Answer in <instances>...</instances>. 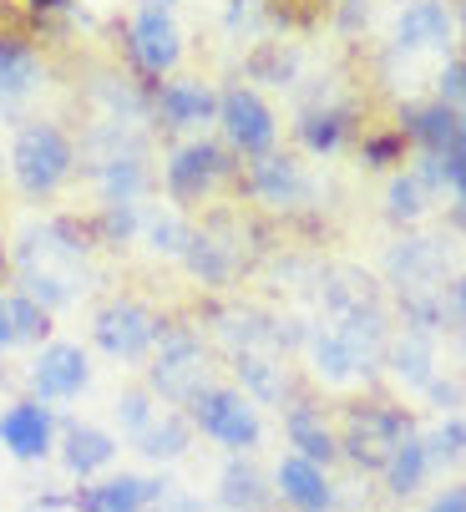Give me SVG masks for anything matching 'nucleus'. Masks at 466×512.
<instances>
[{
    "label": "nucleus",
    "instance_id": "obj_44",
    "mask_svg": "<svg viewBox=\"0 0 466 512\" xmlns=\"http://www.w3.org/2000/svg\"><path fill=\"white\" fill-rule=\"evenodd\" d=\"M0 274H6V244H0Z\"/></svg>",
    "mask_w": 466,
    "mask_h": 512
},
{
    "label": "nucleus",
    "instance_id": "obj_31",
    "mask_svg": "<svg viewBox=\"0 0 466 512\" xmlns=\"http://www.w3.org/2000/svg\"><path fill=\"white\" fill-rule=\"evenodd\" d=\"M421 442H426V462H466V421H446Z\"/></svg>",
    "mask_w": 466,
    "mask_h": 512
},
{
    "label": "nucleus",
    "instance_id": "obj_16",
    "mask_svg": "<svg viewBox=\"0 0 466 512\" xmlns=\"http://www.w3.org/2000/svg\"><path fill=\"white\" fill-rule=\"evenodd\" d=\"M279 487H284V497H289L299 512H330V502H335L325 472H320L315 462H304V457H284V462H279Z\"/></svg>",
    "mask_w": 466,
    "mask_h": 512
},
{
    "label": "nucleus",
    "instance_id": "obj_2",
    "mask_svg": "<svg viewBox=\"0 0 466 512\" xmlns=\"http://www.w3.org/2000/svg\"><path fill=\"white\" fill-rule=\"evenodd\" d=\"M152 386L173 406H193L208 391V355L203 340L188 330H163V350L152 360Z\"/></svg>",
    "mask_w": 466,
    "mask_h": 512
},
{
    "label": "nucleus",
    "instance_id": "obj_45",
    "mask_svg": "<svg viewBox=\"0 0 466 512\" xmlns=\"http://www.w3.org/2000/svg\"><path fill=\"white\" fill-rule=\"evenodd\" d=\"M461 153H466V122H461Z\"/></svg>",
    "mask_w": 466,
    "mask_h": 512
},
{
    "label": "nucleus",
    "instance_id": "obj_5",
    "mask_svg": "<svg viewBox=\"0 0 466 512\" xmlns=\"http://www.w3.org/2000/svg\"><path fill=\"white\" fill-rule=\"evenodd\" d=\"M97 345L117 360H137L152 340H158V320H152L137 300H112L107 310H97V325H92Z\"/></svg>",
    "mask_w": 466,
    "mask_h": 512
},
{
    "label": "nucleus",
    "instance_id": "obj_6",
    "mask_svg": "<svg viewBox=\"0 0 466 512\" xmlns=\"http://www.w3.org/2000/svg\"><path fill=\"white\" fill-rule=\"evenodd\" d=\"M406 436H411V426H406L401 416H391V411H355V416H350V431H345V447H350L355 462L385 467Z\"/></svg>",
    "mask_w": 466,
    "mask_h": 512
},
{
    "label": "nucleus",
    "instance_id": "obj_9",
    "mask_svg": "<svg viewBox=\"0 0 466 512\" xmlns=\"http://www.w3.org/2000/svg\"><path fill=\"white\" fill-rule=\"evenodd\" d=\"M446 264L451 259L436 239H406L401 249H391V274L401 279V295H436Z\"/></svg>",
    "mask_w": 466,
    "mask_h": 512
},
{
    "label": "nucleus",
    "instance_id": "obj_21",
    "mask_svg": "<svg viewBox=\"0 0 466 512\" xmlns=\"http://www.w3.org/2000/svg\"><path fill=\"white\" fill-rule=\"evenodd\" d=\"M289 442L299 447L304 462H315V467L335 457V436H330L325 416L309 411V406H289Z\"/></svg>",
    "mask_w": 466,
    "mask_h": 512
},
{
    "label": "nucleus",
    "instance_id": "obj_4",
    "mask_svg": "<svg viewBox=\"0 0 466 512\" xmlns=\"http://www.w3.org/2000/svg\"><path fill=\"white\" fill-rule=\"evenodd\" d=\"M218 117H223V132H228V142H233L239 153L264 158V153L274 148V117H269V107H264L249 87L223 92V97H218Z\"/></svg>",
    "mask_w": 466,
    "mask_h": 512
},
{
    "label": "nucleus",
    "instance_id": "obj_40",
    "mask_svg": "<svg viewBox=\"0 0 466 512\" xmlns=\"http://www.w3.org/2000/svg\"><path fill=\"white\" fill-rule=\"evenodd\" d=\"M426 512H466V487H451V492H441Z\"/></svg>",
    "mask_w": 466,
    "mask_h": 512
},
{
    "label": "nucleus",
    "instance_id": "obj_11",
    "mask_svg": "<svg viewBox=\"0 0 466 512\" xmlns=\"http://www.w3.org/2000/svg\"><path fill=\"white\" fill-rule=\"evenodd\" d=\"M223 168L228 163H223V153L213 148V142H188V148H178L173 163H168V193L178 203H193V198H203L213 188V178Z\"/></svg>",
    "mask_w": 466,
    "mask_h": 512
},
{
    "label": "nucleus",
    "instance_id": "obj_29",
    "mask_svg": "<svg viewBox=\"0 0 466 512\" xmlns=\"http://www.w3.org/2000/svg\"><path fill=\"white\" fill-rule=\"evenodd\" d=\"M426 467H431V462H426V442H421V436H406V442L391 452V462H385V482H391L396 497H406V492L421 487Z\"/></svg>",
    "mask_w": 466,
    "mask_h": 512
},
{
    "label": "nucleus",
    "instance_id": "obj_20",
    "mask_svg": "<svg viewBox=\"0 0 466 512\" xmlns=\"http://www.w3.org/2000/svg\"><path fill=\"white\" fill-rule=\"evenodd\" d=\"M325 305L330 320L335 315H355V310H375V284L360 269H330L325 274Z\"/></svg>",
    "mask_w": 466,
    "mask_h": 512
},
{
    "label": "nucleus",
    "instance_id": "obj_28",
    "mask_svg": "<svg viewBox=\"0 0 466 512\" xmlns=\"http://www.w3.org/2000/svg\"><path fill=\"white\" fill-rule=\"evenodd\" d=\"M254 188H259V198H269V203H294L299 193H304V178H299V168L289 163V158H259L254 163Z\"/></svg>",
    "mask_w": 466,
    "mask_h": 512
},
{
    "label": "nucleus",
    "instance_id": "obj_35",
    "mask_svg": "<svg viewBox=\"0 0 466 512\" xmlns=\"http://www.w3.org/2000/svg\"><path fill=\"white\" fill-rule=\"evenodd\" d=\"M421 208H426V183L411 178V173L396 178V183H391V218H416Z\"/></svg>",
    "mask_w": 466,
    "mask_h": 512
},
{
    "label": "nucleus",
    "instance_id": "obj_8",
    "mask_svg": "<svg viewBox=\"0 0 466 512\" xmlns=\"http://www.w3.org/2000/svg\"><path fill=\"white\" fill-rule=\"evenodd\" d=\"M0 447L21 462H36L51 452V411L36 401H16L11 411H0Z\"/></svg>",
    "mask_w": 466,
    "mask_h": 512
},
{
    "label": "nucleus",
    "instance_id": "obj_13",
    "mask_svg": "<svg viewBox=\"0 0 466 512\" xmlns=\"http://www.w3.org/2000/svg\"><path fill=\"white\" fill-rule=\"evenodd\" d=\"M158 492V482H142V477H107L97 487H82L71 492V507L76 512H142Z\"/></svg>",
    "mask_w": 466,
    "mask_h": 512
},
{
    "label": "nucleus",
    "instance_id": "obj_10",
    "mask_svg": "<svg viewBox=\"0 0 466 512\" xmlns=\"http://www.w3.org/2000/svg\"><path fill=\"white\" fill-rule=\"evenodd\" d=\"M132 51H137V61L152 71V77L173 71L178 56H183V36H178L173 16H168V11H142V16L132 21Z\"/></svg>",
    "mask_w": 466,
    "mask_h": 512
},
{
    "label": "nucleus",
    "instance_id": "obj_7",
    "mask_svg": "<svg viewBox=\"0 0 466 512\" xmlns=\"http://www.w3.org/2000/svg\"><path fill=\"white\" fill-rule=\"evenodd\" d=\"M31 386L41 396H51V401L76 396V391L87 386V355H82V345H66V340L46 345L36 355V365H31Z\"/></svg>",
    "mask_w": 466,
    "mask_h": 512
},
{
    "label": "nucleus",
    "instance_id": "obj_15",
    "mask_svg": "<svg viewBox=\"0 0 466 512\" xmlns=\"http://www.w3.org/2000/svg\"><path fill=\"white\" fill-rule=\"evenodd\" d=\"M309 355H315V376L330 381V386H350V381H360L370 371V365L350 350V340H340L335 330H315V335H309Z\"/></svg>",
    "mask_w": 466,
    "mask_h": 512
},
{
    "label": "nucleus",
    "instance_id": "obj_12",
    "mask_svg": "<svg viewBox=\"0 0 466 512\" xmlns=\"http://www.w3.org/2000/svg\"><path fill=\"white\" fill-rule=\"evenodd\" d=\"M451 41V11L441 0H416L396 21V46L401 51H446Z\"/></svg>",
    "mask_w": 466,
    "mask_h": 512
},
{
    "label": "nucleus",
    "instance_id": "obj_26",
    "mask_svg": "<svg viewBox=\"0 0 466 512\" xmlns=\"http://www.w3.org/2000/svg\"><path fill=\"white\" fill-rule=\"evenodd\" d=\"M218 497H223V507H233V512H254V507L269 502V487H264V477H259L249 462H228L223 477H218Z\"/></svg>",
    "mask_w": 466,
    "mask_h": 512
},
{
    "label": "nucleus",
    "instance_id": "obj_43",
    "mask_svg": "<svg viewBox=\"0 0 466 512\" xmlns=\"http://www.w3.org/2000/svg\"><path fill=\"white\" fill-rule=\"evenodd\" d=\"M173 6V0H147V11H168Z\"/></svg>",
    "mask_w": 466,
    "mask_h": 512
},
{
    "label": "nucleus",
    "instance_id": "obj_14",
    "mask_svg": "<svg viewBox=\"0 0 466 512\" xmlns=\"http://www.w3.org/2000/svg\"><path fill=\"white\" fill-rule=\"evenodd\" d=\"M112 457H117V442H112L102 426H92V421H71V426H66V436H61V462H66L76 477L102 472Z\"/></svg>",
    "mask_w": 466,
    "mask_h": 512
},
{
    "label": "nucleus",
    "instance_id": "obj_34",
    "mask_svg": "<svg viewBox=\"0 0 466 512\" xmlns=\"http://www.w3.org/2000/svg\"><path fill=\"white\" fill-rule=\"evenodd\" d=\"M11 310H16V335H21V345H36V340L51 330V315H46L36 300H26V295H11Z\"/></svg>",
    "mask_w": 466,
    "mask_h": 512
},
{
    "label": "nucleus",
    "instance_id": "obj_23",
    "mask_svg": "<svg viewBox=\"0 0 466 512\" xmlns=\"http://www.w3.org/2000/svg\"><path fill=\"white\" fill-rule=\"evenodd\" d=\"M41 82V61L21 41H0V102H16Z\"/></svg>",
    "mask_w": 466,
    "mask_h": 512
},
{
    "label": "nucleus",
    "instance_id": "obj_39",
    "mask_svg": "<svg viewBox=\"0 0 466 512\" xmlns=\"http://www.w3.org/2000/svg\"><path fill=\"white\" fill-rule=\"evenodd\" d=\"M11 345H21V335H16V310H11V295H0V350H11Z\"/></svg>",
    "mask_w": 466,
    "mask_h": 512
},
{
    "label": "nucleus",
    "instance_id": "obj_1",
    "mask_svg": "<svg viewBox=\"0 0 466 512\" xmlns=\"http://www.w3.org/2000/svg\"><path fill=\"white\" fill-rule=\"evenodd\" d=\"M11 168H16V183H21L31 198L61 188L66 173H71V142H66V132L51 127V122L21 127L16 148H11Z\"/></svg>",
    "mask_w": 466,
    "mask_h": 512
},
{
    "label": "nucleus",
    "instance_id": "obj_19",
    "mask_svg": "<svg viewBox=\"0 0 466 512\" xmlns=\"http://www.w3.org/2000/svg\"><path fill=\"white\" fill-rule=\"evenodd\" d=\"M137 452L142 457H152V462H173V457H183V447H188V421L178 416V411H168V416H152L137 436Z\"/></svg>",
    "mask_w": 466,
    "mask_h": 512
},
{
    "label": "nucleus",
    "instance_id": "obj_32",
    "mask_svg": "<svg viewBox=\"0 0 466 512\" xmlns=\"http://www.w3.org/2000/svg\"><path fill=\"white\" fill-rule=\"evenodd\" d=\"M299 132H304V142L315 153H330L335 142H340V132H345V112H304Z\"/></svg>",
    "mask_w": 466,
    "mask_h": 512
},
{
    "label": "nucleus",
    "instance_id": "obj_27",
    "mask_svg": "<svg viewBox=\"0 0 466 512\" xmlns=\"http://www.w3.org/2000/svg\"><path fill=\"white\" fill-rule=\"evenodd\" d=\"M218 335L233 345V355H244V350H274V325L254 310H228L218 315Z\"/></svg>",
    "mask_w": 466,
    "mask_h": 512
},
{
    "label": "nucleus",
    "instance_id": "obj_37",
    "mask_svg": "<svg viewBox=\"0 0 466 512\" xmlns=\"http://www.w3.org/2000/svg\"><path fill=\"white\" fill-rule=\"evenodd\" d=\"M461 97H466V61H456V66L441 71V102L451 107V102H461Z\"/></svg>",
    "mask_w": 466,
    "mask_h": 512
},
{
    "label": "nucleus",
    "instance_id": "obj_33",
    "mask_svg": "<svg viewBox=\"0 0 466 512\" xmlns=\"http://www.w3.org/2000/svg\"><path fill=\"white\" fill-rule=\"evenodd\" d=\"M188 239H193V234L178 224L173 213H158V218L147 224V244L158 249V254H183V249H188Z\"/></svg>",
    "mask_w": 466,
    "mask_h": 512
},
{
    "label": "nucleus",
    "instance_id": "obj_25",
    "mask_svg": "<svg viewBox=\"0 0 466 512\" xmlns=\"http://www.w3.org/2000/svg\"><path fill=\"white\" fill-rule=\"evenodd\" d=\"M411 132H416V142L426 153H451L456 142H461V122H456V112L446 107V102H436V107H421V112H411Z\"/></svg>",
    "mask_w": 466,
    "mask_h": 512
},
{
    "label": "nucleus",
    "instance_id": "obj_22",
    "mask_svg": "<svg viewBox=\"0 0 466 512\" xmlns=\"http://www.w3.org/2000/svg\"><path fill=\"white\" fill-rule=\"evenodd\" d=\"M391 371L401 376V381H411V386H421V391H431L436 386V360H431V335H416V330H406L396 345H391Z\"/></svg>",
    "mask_w": 466,
    "mask_h": 512
},
{
    "label": "nucleus",
    "instance_id": "obj_41",
    "mask_svg": "<svg viewBox=\"0 0 466 512\" xmlns=\"http://www.w3.org/2000/svg\"><path fill=\"white\" fill-rule=\"evenodd\" d=\"M396 148H401L396 137H375L370 148H365V158H370V163H385V158H396Z\"/></svg>",
    "mask_w": 466,
    "mask_h": 512
},
{
    "label": "nucleus",
    "instance_id": "obj_17",
    "mask_svg": "<svg viewBox=\"0 0 466 512\" xmlns=\"http://www.w3.org/2000/svg\"><path fill=\"white\" fill-rule=\"evenodd\" d=\"M158 112L168 117V127H203L218 112V97L203 82H168L158 92Z\"/></svg>",
    "mask_w": 466,
    "mask_h": 512
},
{
    "label": "nucleus",
    "instance_id": "obj_36",
    "mask_svg": "<svg viewBox=\"0 0 466 512\" xmlns=\"http://www.w3.org/2000/svg\"><path fill=\"white\" fill-rule=\"evenodd\" d=\"M112 411H117V426H122L127 436H137V431L152 421V401H147V391H122Z\"/></svg>",
    "mask_w": 466,
    "mask_h": 512
},
{
    "label": "nucleus",
    "instance_id": "obj_42",
    "mask_svg": "<svg viewBox=\"0 0 466 512\" xmlns=\"http://www.w3.org/2000/svg\"><path fill=\"white\" fill-rule=\"evenodd\" d=\"M31 6H36V16H41V11H66V0H31Z\"/></svg>",
    "mask_w": 466,
    "mask_h": 512
},
{
    "label": "nucleus",
    "instance_id": "obj_24",
    "mask_svg": "<svg viewBox=\"0 0 466 512\" xmlns=\"http://www.w3.org/2000/svg\"><path fill=\"white\" fill-rule=\"evenodd\" d=\"M97 178H102V198L107 203H137L142 188H147V168H142L137 153H112Z\"/></svg>",
    "mask_w": 466,
    "mask_h": 512
},
{
    "label": "nucleus",
    "instance_id": "obj_30",
    "mask_svg": "<svg viewBox=\"0 0 466 512\" xmlns=\"http://www.w3.org/2000/svg\"><path fill=\"white\" fill-rule=\"evenodd\" d=\"M183 259H188V269H193L198 279H208V284H218V279L233 274V254H228V244L213 239V234H193L188 249H183Z\"/></svg>",
    "mask_w": 466,
    "mask_h": 512
},
{
    "label": "nucleus",
    "instance_id": "obj_38",
    "mask_svg": "<svg viewBox=\"0 0 466 512\" xmlns=\"http://www.w3.org/2000/svg\"><path fill=\"white\" fill-rule=\"evenodd\" d=\"M441 173H446V183L456 188V198L466 203V153H446V163H441Z\"/></svg>",
    "mask_w": 466,
    "mask_h": 512
},
{
    "label": "nucleus",
    "instance_id": "obj_3",
    "mask_svg": "<svg viewBox=\"0 0 466 512\" xmlns=\"http://www.w3.org/2000/svg\"><path fill=\"white\" fill-rule=\"evenodd\" d=\"M193 416H198V426L213 436V442H223L233 452H244V447L259 442V416H254V406L239 391H203L193 401Z\"/></svg>",
    "mask_w": 466,
    "mask_h": 512
},
{
    "label": "nucleus",
    "instance_id": "obj_18",
    "mask_svg": "<svg viewBox=\"0 0 466 512\" xmlns=\"http://www.w3.org/2000/svg\"><path fill=\"white\" fill-rule=\"evenodd\" d=\"M233 371H239V381H244V391L254 396V401H284V365H279V355H269V350H244V355H233Z\"/></svg>",
    "mask_w": 466,
    "mask_h": 512
}]
</instances>
